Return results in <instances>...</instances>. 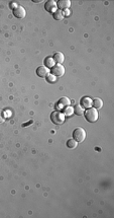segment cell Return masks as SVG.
Returning a JSON list of instances; mask_svg holds the SVG:
<instances>
[{
    "label": "cell",
    "instance_id": "obj_1",
    "mask_svg": "<svg viewBox=\"0 0 114 218\" xmlns=\"http://www.w3.org/2000/svg\"><path fill=\"white\" fill-rule=\"evenodd\" d=\"M84 116H85L86 120L90 123H95L96 121L98 120L99 115H98V110L94 108H90L87 109V110L84 112Z\"/></svg>",
    "mask_w": 114,
    "mask_h": 218
},
{
    "label": "cell",
    "instance_id": "obj_2",
    "mask_svg": "<svg viewBox=\"0 0 114 218\" xmlns=\"http://www.w3.org/2000/svg\"><path fill=\"white\" fill-rule=\"evenodd\" d=\"M65 119H66V116L62 112H59V111H54V112L52 113V115H51V120L53 121V123L56 124V125H61V124H63L65 122Z\"/></svg>",
    "mask_w": 114,
    "mask_h": 218
},
{
    "label": "cell",
    "instance_id": "obj_3",
    "mask_svg": "<svg viewBox=\"0 0 114 218\" xmlns=\"http://www.w3.org/2000/svg\"><path fill=\"white\" fill-rule=\"evenodd\" d=\"M86 138V131L83 128L78 127L73 131V139H75L77 142H83Z\"/></svg>",
    "mask_w": 114,
    "mask_h": 218
},
{
    "label": "cell",
    "instance_id": "obj_4",
    "mask_svg": "<svg viewBox=\"0 0 114 218\" xmlns=\"http://www.w3.org/2000/svg\"><path fill=\"white\" fill-rule=\"evenodd\" d=\"M52 73L53 75H54L56 77H62V76L65 74V68L62 64H54L52 67Z\"/></svg>",
    "mask_w": 114,
    "mask_h": 218
},
{
    "label": "cell",
    "instance_id": "obj_5",
    "mask_svg": "<svg viewBox=\"0 0 114 218\" xmlns=\"http://www.w3.org/2000/svg\"><path fill=\"white\" fill-rule=\"evenodd\" d=\"M44 8L48 12H51V13H54L57 10H58V4L54 0H49L46 1V3L44 4Z\"/></svg>",
    "mask_w": 114,
    "mask_h": 218
},
{
    "label": "cell",
    "instance_id": "obj_6",
    "mask_svg": "<svg viewBox=\"0 0 114 218\" xmlns=\"http://www.w3.org/2000/svg\"><path fill=\"white\" fill-rule=\"evenodd\" d=\"M13 14L14 16L17 17V18H23L26 15V11L24 9V7H22L19 5L18 7H16L15 9H13Z\"/></svg>",
    "mask_w": 114,
    "mask_h": 218
},
{
    "label": "cell",
    "instance_id": "obj_7",
    "mask_svg": "<svg viewBox=\"0 0 114 218\" xmlns=\"http://www.w3.org/2000/svg\"><path fill=\"white\" fill-rule=\"evenodd\" d=\"M36 74L39 77H46L49 74V68H48L46 66H39L36 69Z\"/></svg>",
    "mask_w": 114,
    "mask_h": 218
},
{
    "label": "cell",
    "instance_id": "obj_8",
    "mask_svg": "<svg viewBox=\"0 0 114 218\" xmlns=\"http://www.w3.org/2000/svg\"><path fill=\"white\" fill-rule=\"evenodd\" d=\"M58 7L60 8V10H66V9H69V7L71 6V1L70 0H60L58 2Z\"/></svg>",
    "mask_w": 114,
    "mask_h": 218
},
{
    "label": "cell",
    "instance_id": "obj_9",
    "mask_svg": "<svg viewBox=\"0 0 114 218\" xmlns=\"http://www.w3.org/2000/svg\"><path fill=\"white\" fill-rule=\"evenodd\" d=\"M92 100H91L90 98H83L81 100V106H83L84 109H90L91 106H92Z\"/></svg>",
    "mask_w": 114,
    "mask_h": 218
},
{
    "label": "cell",
    "instance_id": "obj_10",
    "mask_svg": "<svg viewBox=\"0 0 114 218\" xmlns=\"http://www.w3.org/2000/svg\"><path fill=\"white\" fill-rule=\"evenodd\" d=\"M54 61L56 62V63L58 64H62L64 62V59H65V56H64V54L62 53V52H57L56 54H54Z\"/></svg>",
    "mask_w": 114,
    "mask_h": 218
},
{
    "label": "cell",
    "instance_id": "obj_11",
    "mask_svg": "<svg viewBox=\"0 0 114 218\" xmlns=\"http://www.w3.org/2000/svg\"><path fill=\"white\" fill-rule=\"evenodd\" d=\"M71 103V101L69 100L68 98H66V96H63V98H61L60 100H59V106H63V108H66V106H69Z\"/></svg>",
    "mask_w": 114,
    "mask_h": 218
},
{
    "label": "cell",
    "instance_id": "obj_12",
    "mask_svg": "<svg viewBox=\"0 0 114 218\" xmlns=\"http://www.w3.org/2000/svg\"><path fill=\"white\" fill-rule=\"evenodd\" d=\"M92 105L94 106V109H96V110H100V109L103 106V101L101 98H95V100H93Z\"/></svg>",
    "mask_w": 114,
    "mask_h": 218
},
{
    "label": "cell",
    "instance_id": "obj_13",
    "mask_svg": "<svg viewBox=\"0 0 114 218\" xmlns=\"http://www.w3.org/2000/svg\"><path fill=\"white\" fill-rule=\"evenodd\" d=\"M53 15H54V18L56 19V21H63L64 17H65V15H64V12L62 10H60V9H58L54 13H53Z\"/></svg>",
    "mask_w": 114,
    "mask_h": 218
},
{
    "label": "cell",
    "instance_id": "obj_14",
    "mask_svg": "<svg viewBox=\"0 0 114 218\" xmlns=\"http://www.w3.org/2000/svg\"><path fill=\"white\" fill-rule=\"evenodd\" d=\"M84 112H85V111H84V108L81 105H76L74 106V113H75L76 115L82 116V115H84Z\"/></svg>",
    "mask_w": 114,
    "mask_h": 218
},
{
    "label": "cell",
    "instance_id": "obj_15",
    "mask_svg": "<svg viewBox=\"0 0 114 218\" xmlns=\"http://www.w3.org/2000/svg\"><path fill=\"white\" fill-rule=\"evenodd\" d=\"M77 145H78V142H77L75 139H69L68 141H67V146H68L70 149H74V148H76Z\"/></svg>",
    "mask_w": 114,
    "mask_h": 218
},
{
    "label": "cell",
    "instance_id": "obj_16",
    "mask_svg": "<svg viewBox=\"0 0 114 218\" xmlns=\"http://www.w3.org/2000/svg\"><path fill=\"white\" fill-rule=\"evenodd\" d=\"M74 113V108H71V106H66L65 110H64L63 114L67 117H69V116H72V114Z\"/></svg>",
    "mask_w": 114,
    "mask_h": 218
},
{
    "label": "cell",
    "instance_id": "obj_17",
    "mask_svg": "<svg viewBox=\"0 0 114 218\" xmlns=\"http://www.w3.org/2000/svg\"><path fill=\"white\" fill-rule=\"evenodd\" d=\"M54 63H56V62H54V59L51 58V57H48V58L46 59V66L48 68H52L54 65Z\"/></svg>",
    "mask_w": 114,
    "mask_h": 218
},
{
    "label": "cell",
    "instance_id": "obj_18",
    "mask_svg": "<svg viewBox=\"0 0 114 218\" xmlns=\"http://www.w3.org/2000/svg\"><path fill=\"white\" fill-rule=\"evenodd\" d=\"M46 79H48L49 82L54 83V82H56V80H57V77L54 75H53V74H49V75L46 76Z\"/></svg>",
    "mask_w": 114,
    "mask_h": 218
},
{
    "label": "cell",
    "instance_id": "obj_19",
    "mask_svg": "<svg viewBox=\"0 0 114 218\" xmlns=\"http://www.w3.org/2000/svg\"><path fill=\"white\" fill-rule=\"evenodd\" d=\"M5 121V114L2 111H0V123H3Z\"/></svg>",
    "mask_w": 114,
    "mask_h": 218
},
{
    "label": "cell",
    "instance_id": "obj_20",
    "mask_svg": "<svg viewBox=\"0 0 114 218\" xmlns=\"http://www.w3.org/2000/svg\"><path fill=\"white\" fill-rule=\"evenodd\" d=\"M9 6H10V8H12V9H15L16 7H18L19 5H18V3H16V2H11Z\"/></svg>",
    "mask_w": 114,
    "mask_h": 218
},
{
    "label": "cell",
    "instance_id": "obj_21",
    "mask_svg": "<svg viewBox=\"0 0 114 218\" xmlns=\"http://www.w3.org/2000/svg\"><path fill=\"white\" fill-rule=\"evenodd\" d=\"M64 12V15H70V10H69V9H66V10H64L63 11Z\"/></svg>",
    "mask_w": 114,
    "mask_h": 218
},
{
    "label": "cell",
    "instance_id": "obj_22",
    "mask_svg": "<svg viewBox=\"0 0 114 218\" xmlns=\"http://www.w3.org/2000/svg\"><path fill=\"white\" fill-rule=\"evenodd\" d=\"M33 2H36V3H39V2H41V0H36V1H33Z\"/></svg>",
    "mask_w": 114,
    "mask_h": 218
}]
</instances>
